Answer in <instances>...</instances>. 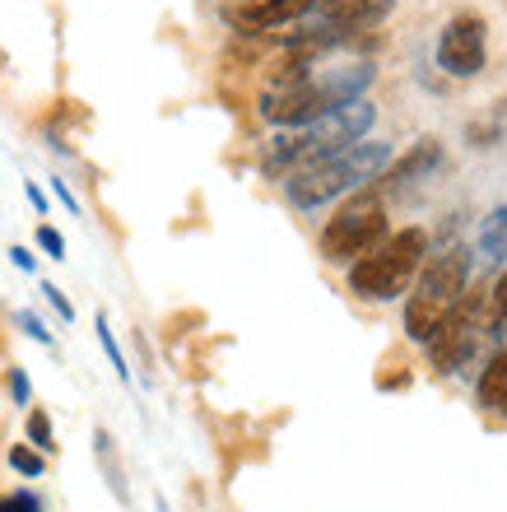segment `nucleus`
I'll return each instance as SVG.
<instances>
[{
  "label": "nucleus",
  "mask_w": 507,
  "mask_h": 512,
  "mask_svg": "<svg viewBox=\"0 0 507 512\" xmlns=\"http://www.w3.org/2000/svg\"><path fill=\"white\" fill-rule=\"evenodd\" d=\"M94 452H98V461H103V471H107V485H112V494H117V499H126V485H121V466H117V457H112V438H107L103 429L94 433Z\"/></svg>",
  "instance_id": "obj_14"
},
{
  "label": "nucleus",
  "mask_w": 507,
  "mask_h": 512,
  "mask_svg": "<svg viewBox=\"0 0 507 512\" xmlns=\"http://www.w3.org/2000/svg\"><path fill=\"white\" fill-rule=\"evenodd\" d=\"M321 0H242L228 10V24L242 28V33H266V28L294 24L303 14H312Z\"/></svg>",
  "instance_id": "obj_9"
},
{
  "label": "nucleus",
  "mask_w": 507,
  "mask_h": 512,
  "mask_svg": "<svg viewBox=\"0 0 507 512\" xmlns=\"http://www.w3.org/2000/svg\"><path fill=\"white\" fill-rule=\"evenodd\" d=\"M470 275H475V252L470 247H447L442 256H433L419 280H414V294L405 303V336L414 345H428V336L438 331L470 289Z\"/></svg>",
  "instance_id": "obj_4"
},
{
  "label": "nucleus",
  "mask_w": 507,
  "mask_h": 512,
  "mask_svg": "<svg viewBox=\"0 0 507 512\" xmlns=\"http://www.w3.org/2000/svg\"><path fill=\"white\" fill-rule=\"evenodd\" d=\"M480 256H484V261H503V256H507V201L498 205L489 219H484V229H480Z\"/></svg>",
  "instance_id": "obj_13"
},
{
  "label": "nucleus",
  "mask_w": 507,
  "mask_h": 512,
  "mask_svg": "<svg viewBox=\"0 0 507 512\" xmlns=\"http://www.w3.org/2000/svg\"><path fill=\"white\" fill-rule=\"evenodd\" d=\"M19 326H24L28 340H38V345H52V331H47V326H42L33 312H19Z\"/></svg>",
  "instance_id": "obj_21"
},
{
  "label": "nucleus",
  "mask_w": 507,
  "mask_h": 512,
  "mask_svg": "<svg viewBox=\"0 0 507 512\" xmlns=\"http://www.w3.org/2000/svg\"><path fill=\"white\" fill-rule=\"evenodd\" d=\"M42 298H47V303H52V308L61 312V322H75V308H70V298L61 294L56 284H42Z\"/></svg>",
  "instance_id": "obj_20"
},
{
  "label": "nucleus",
  "mask_w": 507,
  "mask_h": 512,
  "mask_svg": "<svg viewBox=\"0 0 507 512\" xmlns=\"http://www.w3.org/2000/svg\"><path fill=\"white\" fill-rule=\"evenodd\" d=\"M98 345H103V354L112 359V368H117V378L121 382H131V368H126V354H121L117 336L107 331V312H98Z\"/></svg>",
  "instance_id": "obj_15"
},
{
  "label": "nucleus",
  "mask_w": 507,
  "mask_h": 512,
  "mask_svg": "<svg viewBox=\"0 0 507 512\" xmlns=\"http://www.w3.org/2000/svg\"><path fill=\"white\" fill-rule=\"evenodd\" d=\"M489 61V42H484L480 14H456L438 38V70L452 80H475Z\"/></svg>",
  "instance_id": "obj_8"
},
{
  "label": "nucleus",
  "mask_w": 507,
  "mask_h": 512,
  "mask_svg": "<svg viewBox=\"0 0 507 512\" xmlns=\"http://www.w3.org/2000/svg\"><path fill=\"white\" fill-rule=\"evenodd\" d=\"M38 247L52 256V261H66V238H61L52 224H38Z\"/></svg>",
  "instance_id": "obj_19"
},
{
  "label": "nucleus",
  "mask_w": 507,
  "mask_h": 512,
  "mask_svg": "<svg viewBox=\"0 0 507 512\" xmlns=\"http://www.w3.org/2000/svg\"><path fill=\"white\" fill-rule=\"evenodd\" d=\"M52 191H56V201L66 205L70 215H80V201H75V191H70V187H66V182H61V177H52Z\"/></svg>",
  "instance_id": "obj_23"
},
{
  "label": "nucleus",
  "mask_w": 507,
  "mask_h": 512,
  "mask_svg": "<svg viewBox=\"0 0 507 512\" xmlns=\"http://www.w3.org/2000/svg\"><path fill=\"white\" fill-rule=\"evenodd\" d=\"M24 196H28V205H33V210H38V215L47 219V196H42L38 182H24Z\"/></svg>",
  "instance_id": "obj_24"
},
{
  "label": "nucleus",
  "mask_w": 507,
  "mask_h": 512,
  "mask_svg": "<svg viewBox=\"0 0 507 512\" xmlns=\"http://www.w3.org/2000/svg\"><path fill=\"white\" fill-rule=\"evenodd\" d=\"M10 391H14V405H28L33 387H28V373H24V368H10Z\"/></svg>",
  "instance_id": "obj_22"
},
{
  "label": "nucleus",
  "mask_w": 507,
  "mask_h": 512,
  "mask_svg": "<svg viewBox=\"0 0 507 512\" xmlns=\"http://www.w3.org/2000/svg\"><path fill=\"white\" fill-rule=\"evenodd\" d=\"M484 340V308L466 303V308H456L447 322L428 336V359L438 364V373H461V368L475 359Z\"/></svg>",
  "instance_id": "obj_7"
},
{
  "label": "nucleus",
  "mask_w": 507,
  "mask_h": 512,
  "mask_svg": "<svg viewBox=\"0 0 507 512\" xmlns=\"http://www.w3.org/2000/svg\"><path fill=\"white\" fill-rule=\"evenodd\" d=\"M391 145H377V140H359V145L340 149L331 159H317L307 168H294L289 182H284V196L298 205V210H317V205L345 196V191H363L368 182L391 168Z\"/></svg>",
  "instance_id": "obj_3"
},
{
  "label": "nucleus",
  "mask_w": 507,
  "mask_h": 512,
  "mask_svg": "<svg viewBox=\"0 0 507 512\" xmlns=\"http://www.w3.org/2000/svg\"><path fill=\"white\" fill-rule=\"evenodd\" d=\"M373 122H377V108L368 103V98H354V103L326 112V117H317V122L280 131L266 145L261 163H266L270 173H294V168H307V163L331 159V154H340V149L359 145L363 135L373 131Z\"/></svg>",
  "instance_id": "obj_2"
},
{
  "label": "nucleus",
  "mask_w": 507,
  "mask_h": 512,
  "mask_svg": "<svg viewBox=\"0 0 507 512\" xmlns=\"http://www.w3.org/2000/svg\"><path fill=\"white\" fill-rule=\"evenodd\" d=\"M28 443L38 447V452H52V447H56V438H52V419L42 415V410H33V415H28Z\"/></svg>",
  "instance_id": "obj_16"
},
{
  "label": "nucleus",
  "mask_w": 507,
  "mask_h": 512,
  "mask_svg": "<svg viewBox=\"0 0 507 512\" xmlns=\"http://www.w3.org/2000/svg\"><path fill=\"white\" fill-rule=\"evenodd\" d=\"M10 466L19 475H42L47 461H42V452H33V447H10Z\"/></svg>",
  "instance_id": "obj_17"
},
{
  "label": "nucleus",
  "mask_w": 507,
  "mask_h": 512,
  "mask_svg": "<svg viewBox=\"0 0 507 512\" xmlns=\"http://www.w3.org/2000/svg\"><path fill=\"white\" fill-rule=\"evenodd\" d=\"M368 84H373V66H368V61L331 66V70H307L303 80L275 84V89L261 98V117H266L270 126H280V131L307 126V122H317V117H326V112L363 98Z\"/></svg>",
  "instance_id": "obj_1"
},
{
  "label": "nucleus",
  "mask_w": 507,
  "mask_h": 512,
  "mask_svg": "<svg viewBox=\"0 0 507 512\" xmlns=\"http://www.w3.org/2000/svg\"><path fill=\"white\" fill-rule=\"evenodd\" d=\"M0 512H42V499L38 494H28V489H14L0 499Z\"/></svg>",
  "instance_id": "obj_18"
},
{
  "label": "nucleus",
  "mask_w": 507,
  "mask_h": 512,
  "mask_svg": "<svg viewBox=\"0 0 507 512\" xmlns=\"http://www.w3.org/2000/svg\"><path fill=\"white\" fill-rule=\"evenodd\" d=\"M428 256V233L424 229H401L382 238L368 256H359L349 266V294L363 303H387V298L405 294L410 280L419 275V261Z\"/></svg>",
  "instance_id": "obj_5"
},
{
  "label": "nucleus",
  "mask_w": 507,
  "mask_h": 512,
  "mask_svg": "<svg viewBox=\"0 0 507 512\" xmlns=\"http://www.w3.org/2000/svg\"><path fill=\"white\" fill-rule=\"evenodd\" d=\"M387 238V201L377 191H354L321 229V256L331 266H354Z\"/></svg>",
  "instance_id": "obj_6"
},
{
  "label": "nucleus",
  "mask_w": 507,
  "mask_h": 512,
  "mask_svg": "<svg viewBox=\"0 0 507 512\" xmlns=\"http://www.w3.org/2000/svg\"><path fill=\"white\" fill-rule=\"evenodd\" d=\"M475 401H480L484 415L507 419V345H498V354L484 364L480 387H475Z\"/></svg>",
  "instance_id": "obj_11"
},
{
  "label": "nucleus",
  "mask_w": 507,
  "mask_h": 512,
  "mask_svg": "<svg viewBox=\"0 0 507 512\" xmlns=\"http://www.w3.org/2000/svg\"><path fill=\"white\" fill-rule=\"evenodd\" d=\"M438 163H442V145H438V140H419V145H414L410 154H401V159H391V168L382 173V187L405 191L410 182H419L424 173H433Z\"/></svg>",
  "instance_id": "obj_10"
},
{
  "label": "nucleus",
  "mask_w": 507,
  "mask_h": 512,
  "mask_svg": "<svg viewBox=\"0 0 507 512\" xmlns=\"http://www.w3.org/2000/svg\"><path fill=\"white\" fill-rule=\"evenodd\" d=\"M10 261H14V266H19V270H33V266H38L28 247H10Z\"/></svg>",
  "instance_id": "obj_25"
},
{
  "label": "nucleus",
  "mask_w": 507,
  "mask_h": 512,
  "mask_svg": "<svg viewBox=\"0 0 507 512\" xmlns=\"http://www.w3.org/2000/svg\"><path fill=\"white\" fill-rule=\"evenodd\" d=\"M484 336L498 340V345H503V336H507V270L494 280L489 298H484Z\"/></svg>",
  "instance_id": "obj_12"
}]
</instances>
